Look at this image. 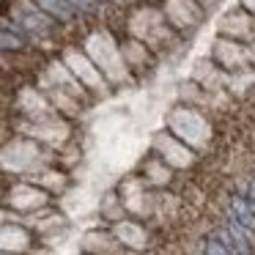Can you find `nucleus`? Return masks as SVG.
I'll return each instance as SVG.
<instances>
[{"label":"nucleus","instance_id":"2","mask_svg":"<svg viewBox=\"0 0 255 255\" xmlns=\"http://www.w3.org/2000/svg\"><path fill=\"white\" fill-rule=\"evenodd\" d=\"M36 6L41 11H47L50 17L61 19V22H69L72 19V6H69V0H33Z\"/></svg>","mask_w":255,"mask_h":255},{"label":"nucleus","instance_id":"3","mask_svg":"<svg viewBox=\"0 0 255 255\" xmlns=\"http://www.w3.org/2000/svg\"><path fill=\"white\" fill-rule=\"evenodd\" d=\"M22 47V39L17 33H11L8 25H3V50H19Z\"/></svg>","mask_w":255,"mask_h":255},{"label":"nucleus","instance_id":"4","mask_svg":"<svg viewBox=\"0 0 255 255\" xmlns=\"http://www.w3.org/2000/svg\"><path fill=\"white\" fill-rule=\"evenodd\" d=\"M69 6L88 14V11H94V8H96V3H94V0H69Z\"/></svg>","mask_w":255,"mask_h":255},{"label":"nucleus","instance_id":"6","mask_svg":"<svg viewBox=\"0 0 255 255\" xmlns=\"http://www.w3.org/2000/svg\"><path fill=\"white\" fill-rule=\"evenodd\" d=\"M250 200H253V203H255V178H253V181H250Z\"/></svg>","mask_w":255,"mask_h":255},{"label":"nucleus","instance_id":"1","mask_svg":"<svg viewBox=\"0 0 255 255\" xmlns=\"http://www.w3.org/2000/svg\"><path fill=\"white\" fill-rule=\"evenodd\" d=\"M225 209H228V220L231 222H236L244 233H255V203L250 198L231 195Z\"/></svg>","mask_w":255,"mask_h":255},{"label":"nucleus","instance_id":"5","mask_svg":"<svg viewBox=\"0 0 255 255\" xmlns=\"http://www.w3.org/2000/svg\"><path fill=\"white\" fill-rule=\"evenodd\" d=\"M25 19H28V28H39V30H44V19H41V17H30V14H28V17H25Z\"/></svg>","mask_w":255,"mask_h":255}]
</instances>
